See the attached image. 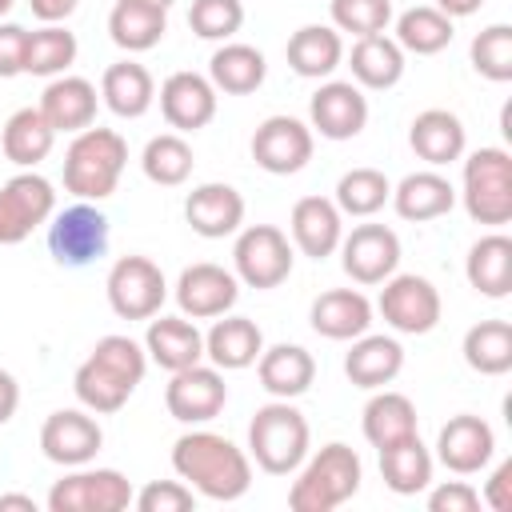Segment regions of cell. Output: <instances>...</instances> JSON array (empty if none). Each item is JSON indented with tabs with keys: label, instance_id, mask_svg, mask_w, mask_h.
I'll return each instance as SVG.
<instances>
[{
	"label": "cell",
	"instance_id": "26",
	"mask_svg": "<svg viewBox=\"0 0 512 512\" xmlns=\"http://www.w3.org/2000/svg\"><path fill=\"white\" fill-rule=\"evenodd\" d=\"M408 144H412V152L428 168H444V164H452V160L464 156L468 132H464V124H460L456 112H448V108H424V112H416V120L408 128Z\"/></svg>",
	"mask_w": 512,
	"mask_h": 512
},
{
	"label": "cell",
	"instance_id": "2",
	"mask_svg": "<svg viewBox=\"0 0 512 512\" xmlns=\"http://www.w3.org/2000/svg\"><path fill=\"white\" fill-rule=\"evenodd\" d=\"M128 164V140L116 128H100L88 124L84 132L72 136L68 152H64V188L76 200H108L124 176Z\"/></svg>",
	"mask_w": 512,
	"mask_h": 512
},
{
	"label": "cell",
	"instance_id": "11",
	"mask_svg": "<svg viewBox=\"0 0 512 512\" xmlns=\"http://www.w3.org/2000/svg\"><path fill=\"white\" fill-rule=\"evenodd\" d=\"M132 484L116 468H72L64 480L52 484L48 508L52 512H124L132 504Z\"/></svg>",
	"mask_w": 512,
	"mask_h": 512
},
{
	"label": "cell",
	"instance_id": "17",
	"mask_svg": "<svg viewBox=\"0 0 512 512\" xmlns=\"http://www.w3.org/2000/svg\"><path fill=\"white\" fill-rule=\"evenodd\" d=\"M104 444V428L88 408H60L40 428V452L60 468L92 464Z\"/></svg>",
	"mask_w": 512,
	"mask_h": 512
},
{
	"label": "cell",
	"instance_id": "8",
	"mask_svg": "<svg viewBox=\"0 0 512 512\" xmlns=\"http://www.w3.org/2000/svg\"><path fill=\"white\" fill-rule=\"evenodd\" d=\"M376 312L384 316V324L400 336H428L440 316H444V304H440V292L428 276H416V272H392L380 288V300H376Z\"/></svg>",
	"mask_w": 512,
	"mask_h": 512
},
{
	"label": "cell",
	"instance_id": "42",
	"mask_svg": "<svg viewBox=\"0 0 512 512\" xmlns=\"http://www.w3.org/2000/svg\"><path fill=\"white\" fill-rule=\"evenodd\" d=\"M192 164H196L192 144H188L180 132H160V136H152V140L144 144V152H140L144 176H148L152 184H160V188H180V184L192 176Z\"/></svg>",
	"mask_w": 512,
	"mask_h": 512
},
{
	"label": "cell",
	"instance_id": "31",
	"mask_svg": "<svg viewBox=\"0 0 512 512\" xmlns=\"http://www.w3.org/2000/svg\"><path fill=\"white\" fill-rule=\"evenodd\" d=\"M400 368H404V348H400L396 336H372V332H364V336L352 340V348L344 356V376L356 388H368V392L392 384L400 376Z\"/></svg>",
	"mask_w": 512,
	"mask_h": 512
},
{
	"label": "cell",
	"instance_id": "32",
	"mask_svg": "<svg viewBox=\"0 0 512 512\" xmlns=\"http://www.w3.org/2000/svg\"><path fill=\"white\" fill-rule=\"evenodd\" d=\"M100 100L108 104V112H116L120 120H140L152 104H156V80L144 64L136 60H116L104 68L100 76Z\"/></svg>",
	"mask_w": 512,
	"mask_h": 512
},
{
	"label": "cell",
	"instance_id": "41",
	"mask_svg": "<svg viewBox=\"0 0 512 512\" xmlns=\"http://www.w3.org/2000/svg\"><path fill=\"white\" fill-rule=\"evenodd\" d=\"M76 36L64 28V24H44L36 32H28V48H24V72L28 76H64L72 64H76Z\"/></svg>",
	"mask_w": 512,
	"mask_h": 512
},
{
	"label": "cell",
	"instance_id": "53",
	"mask_svg": "<svg viewBox=\"0 0 512 512\" xmlns=\"http://www.w3.org/2000/svg\"><path fill=\"white\" fill-rule=\"evenodd\" d=\"M76 4H80V0H28L32 16H36L40 24H64V20L76 12Z\"/></svg>",
	"mask_w": 512,
	"mask_h": 512
},
{
	"label": "cell",
	"instance_id": "49",
	"mask_svg": "<svg viewBox=\"0 0 512 512\" xmlns=\"http://www.w3.org/2000/svg\"><path fill=\"white\" fill-rule=\"evenodd\" d=\"M132 504L140 512H188V508H196V492L184 480H148L132 496Z\"/></svg>",
	"mask_w": 512,
	"mask_h": 512
},
{
	"label": "cell",
	"instance_id": "6",
	"mask_svg": "<svg viewBox=\"0 0 512 512\" xmlns=\"http://www.w3.org/2000/svg\"><path fill=\"white\" fill-rule=\"evenodd\" d=\"M296 252L276 224H248L232 244V272L248 288H280L292 276Z\"/></svg>",
	"mask_w": 512,
	"mask_h": 512
},
{
	"label": "cell",
	"instance_id": "23",
	"mask_svg": "<svg viewBox=\"0 0 512 512\" xmlns=\"http://www.w3.org/2000/svg\"><path fill=\"white\" fill-rule=\"evenodd\" d=\"M40 112H44V120L56 128V136L60 132H84L88 124H96V108H100V96H96V84L92 80H84V76H52L48 80V88H44V96H40V104H36Z\"/></svg>",
	"mask_w": 512,
	"mask_h": 512
},
{
	"label": "cell",
	"instance_id": "16",
	"mask_svg": "<svg viewBox=\"0 0 512 512\" xmlns=\"http://www.w3.org/2000/svg\"><path fill=\"white\" fill-rule=\"evenodd\" d=\"M368 124V96L352 80H324L308 100V128L324 140H352Z\"/></svg>",
	"mask_w": 512,
	"mask_h": 512
},
{
	"label": "cell",
	"instance_id": "15",
	"mask_svg": "<svg viewBox=\"0 0 512 512\" xmlns=\"http://www.w3.org/2000/svg\"><path fill=\"white\" fill-rule=\"evenodd\" d=\"M172 296L188 320H216V316L232 312V304L240 300V280L232 268L200 260V264H188L180 272Z\"/></svg>",
	"mask_w": 512,
	"mask_h": 512
},
{
	"label": "cell",
	"instance_id": "43",
	"mask_svg": "<svg viewBox=\"0 0 512 512\" xmlns=\"http://www.w3.org/2000/svg\"><path fill=\"white\" fill-rule=\"evenodd\" d=\"M72 392H76V400H80L88 412L108 416V412H120L136 388H132L128 380H120L112 368H104L100 360L88 356V360L76 368V376H72Z\"/></svg>",
	"mask_w": 512,
	"mask_h": 512
},
{
	"label": "cell",
	"instance_id": "27",
	"mask_svg": "<svg viewBox=\"0 0 512 512\" xmlns=\"http://www.w3.org/2000/svg\"><path fill=\"white\" fill-rule=\"evenodd\" d=\"M392 208L400 220L408 224H424V220H440L452 212L456 204V188L448 176H440L436 168H420V172H408L396 188H392Z\"/></svg>",
	"mask_w": 512,
	"mask_h": 512
},
{
	"label": "cell",
	"instance_id": "19",
	"mask_svg": "<svg viewBox=\"0 0 512 512\" xmlns=\"http://www.w3.org/2000/svg\"><path fill=\"white\" fill-rule=\"evenodd\" d=\"M216 100H220V92H216L212 80L200 76V72H172V76L160 84V116H164L168 128H176L180 136L208 128L212 116H216Z\"/></svg>",
	"mask_w": 512,
	"mask_h": 512
},
{
	"label": "cell",
	"instance_id": "36",
	"mask_svg": "<svg viewBox=\"0 0 512 512\" xmlns=\"http://www.w3.org/2000/svg\"><path fill=\"white\" fill-rule=\"evenodd\" d=\"M52 144H56V128L44 120L40 108H16L4 120L0 148H4V160H12L16 168H36L40 160H48Z\"/></svg>",
	"mask_w": 512,
	"mask_h": 512
},
{
	"label": "cell",
	"instance_id": "38",
	"mask_svg": "<svg viewBox=\"0 0 512 512\" xmlns=\"http://www.w3.org/2000/svg\"><path fill=\"white\" fill-rule=\"evenodd\" d=\"M168 32V12L136 4V0H116L108 12V36L124 52H148L164 40Z\"/></svg>",
	"mask_w": 512,
	"mask_h": 512
},
{
	"label": "cell",
	"instance_id": "30",
	"mask_svg": "<svg viewBox=\"0 0 512 512\" xmlns=\"http://www.w3.org/2000/svg\"><path fill=\"white\" fill-rule=\"evenodd\" d=\"M404 48L388 36V32H372V36H356L352 52H348V68H352V84L360 88H372V92H384V88H396L400 76H404Z\"/></svg>",
	"mask_w": 512,
	"mask_h": 512
},
{
	"label": "cell",
	"instance_id": "37",
	"mask_svg": "<svg viewBox=\"0 0 512 512\" xmlns=\"http://www.w3.org/2000/svg\"><path fill=\"white\" fill-rule=\"evenodd\" d=\"M432 468H436V456L424 448L420 432L400 440V444H392V448H380V476L396 496L424 492L432 484Z\"/></svg>",
	"mask_w": 512,
	"mask_h": 512
},
{
	"label": "cell",
	"instance_id": "52",
	"mask_svg": "<svg viewBox=\"0 0 512 512\" xmlns=\"http://www.w3.org/2000/svg\"><path fill=\"white\" fill-rule=\"evenodd\" d=\"M508 484H512V464L504 460V464H500V468L492 472V480L484 484V496H480V500H484L488 508H496V512H508V508H512V496H508Z\"/></svg>",
	"mask_w": 512,
	"mask_h": 512
},
{
	"label": "cell",
	"instance_id": "25",
	"mask_svg": "<svg viewBox=\"0 0 512 512\" xmlns=\"http://www.w3.org/2000/svg\"><path fill=\"white\" fill-rule=\"evenodd\" d=\"M264 352V332L248 316H216V324L204 332V356L220 372H240L252 368Z\"/></svg>",
	"mask_w": 512,
	"mask_h": 512
},
{
	"label": "cell",
	"instance_id": "54",
	"mask_svg": "<svg viewBox=\"0 0 512 512\" xmlns=\"http://www.w3.org/2000/svg\"><path fill=\"white\" fill-rule=\"evenodd\" d=\"M16 408H20V384L8 368H0V424H8L16 416Z\"/></svg>",
	"mask_w": 512,
	"mask_h": 512
},
{
	"label": "cell",
	"instance_id": "5",
	"mask_svg": "<svg viewBox=\"0 0 512 512\" xmlns=\"http://www.w3.org/2000/svg\"><path fill=\"white\" fill-rule=\"evenodd\" d=\"M464 212L476 224L500 228L512 220V156L508 148H476L464 160Z\"/></svg>",
	"mask_w": 512,
	"mask_h": 512
},
{
	"label": "cell",
	"instance_id": "51",
	"mask_svg": "<svg viewBox=\"0 0 512 512\" xmlns=\"http://www.w3.org/2000/svg\"><path fill=\"white\" fill-rule=\"evenodd\" d=\"M24 48H28V28L0 20V80L24 76Z\"/></svg>",
	"mask_w": 512,
	"mask_h": 512
},
{
	"label": "cell",
	"instance_id": "4",
	"mask_svg": "<svg viewBox=\"0 0 512 512\" xmlns=\"http://www.w3.org/2000/svg\"><path fill=\"white\" fill-rule=\"evenodd\" d=\"M312 448V428L292 400H268L252 412L248 456L268 476H292Z\"/></svg>",
	"mask_w": 512,
	"mask_h": 512
},
{
	"label": "cell",
	"instance_id": "29",
	"mask_svg": "<svg viewBox=\"0 0 512 512\" xmlns=\"http://www.w3.org/2000/svg\"><path fill=\"white\" fill-rule=\"evenodd\" d=\"M288 68L304 80H328L344 64V36L332 24H304L284 44Z\"/></svg>",
	"mask_w": 512,
	"mask_h": 512
},
{
	"label": "cell",
	"instance_id": "28",
	"mask_svg": "<svg viewBox=\"0 0 512 512\" xmlns=\"http://www.w3.org/2000/svg\"><path fill=\"white\" fill-rule=\"evenodd\" d=\"M256 376H260V388L272 396V400H296L312 388L316 380V360L308 348L300 344H272L260 352L256 360Z\"/></svg>",
	"mask_w": 512,
	"mask_h": 512
},
{
	"label": "cell",
	"instance_id": "20",
	"mask_svg": "<svg viewBox=\"0 0 512 512\" xmlns=\"http://www.w3.org/2000/svg\"><path fill=\"white\" fill-rule=\"evenodd\" d=\"M184 220L196 236L224 240V236L240 232V224H244V196L232 184H220V180L196 184L184 200Z\"/></svg>",
	"mask_w": 512,
	"mask_h": 512
},
{
	"label": "cell",
	"instance_id": "24",
	"mask_svg": "<svg viewBox=\"0 0 512 512\" xmlns=\"http://www.w3.org/2000/svg\"><path fill=\"white\" fill-rule=\"evenodd\" d=\"M144 352L164 372H180V368L204 360V332L184 312L180 316H160L156 312L148 320V332H144Z\"/></svg>",
	"mask_w": 512,
	"mask_h": 512
},
{
	"label": "cell",
	"instance_id": "47",
	"mask_svg": "<svg viewBox=\"0 0 512 512\" xmlns=\"http://www.w3.org/2000/svg\"><path fill=\"white\" fill-rule=\"evenodd\" d=\"M328 16L336 32L372 36L392 24V0H328Z\"/></svg>",
	"mask_w": 512,
	"mask_h": 512
},
{
	"label": "cell",
	"instance_id": "55",
	"mask_svg": "<svg viewBox=\"0 0 512 512\" xmlns=\"http://www.w3.org/2000/svg\"><path fill=\"white\" fill-rule=\"evenodd\" d=\"M432 8H440L448 20H464V16H476L484 8V0H436Z\"/></svg>",
	"mask_w": 512,
	"mask_h": 512
},
{
	"label": "cell",
	"instance_id": "7",
	"mask_svg": "<svg viewBox=\"0 0 512 512\" xmlns=\"http://www.w3.org/2000/svg\"><path fill=\"white\" fill-rule=\"evenodd\" d=\"M48 252L64 268H88L108 252V216L92 200H76L48 220Z\"/></svg>",
	"mask_w": 512,
	"mask_h": 512
},
{
	"label": "cell",
	"instance_id": "48",
	"mask_svg": "<svg viewBox=\"0 0 512 512\" xmlns=\"http://www.w3.org/2000/svg\"><path fill=\"white\" fill-rule=\"evenodd\" d=\"M88 356L100 360L104 368H112V372H116L120 380H128L132 388H136V384L144 380V372H148V352H144V344H136L132 336H120V332L100 336Z\"/></svg>",
	"mask_w": 512,
	"mask_h": 512
},
{
	"label": "cell",
	"instance_id": "56",
	"mask_svg": "<svg viewBox=\"0 0 512 512\" xmlns=\"http://www.w3.org/2000/svg\"><path fill=\"white\" fill-rule=\"evenodd\" d=\"M8 508L36 512V500H32V496H20V492H4V496H0V512H8Z\"/></svg>",
	"mask_w": 512,
	"mask_h": 512
},
{
	"label": "cell",
	"instance_id": "50",
	"mask_svg": "<svg viewBox=\"0 0 512 512\" xmlns=\"http://www.w3.org/2000/svg\"><path fill=\"white\" fill-rule=\"evenodd\" d=\"M428 508L432 512H476L480 508V492L468 480H444L428 492Z\"/></svg>",
	"mask_w": 512,
	"mask_h": 512
},
{
	"label": "cell",
	"instance_id": "35",
	"mask_svg": "<svg viewBox=\"0 0 512 512\" xmlns=\"http://www.w3.org/2000/svg\"><path fill=\"white\" fill-rule=\"evenodd\" d=\"M464 276L468 284L488 296V300H504L512 292V240L504 232H488L468 248L464 260Z\"/></svg>",
	"mask_w": 512,
	"mask_h": 512
},
{
	"label": "cell",
	"instance_id": "46",
	"mask_svg": "<svg viewBox=\"0 0 512 512\" xmlns=\"http://www.w3.org/2000/svg\"><path fill=\"white\" fill-rule=\"evenodd\" d=\"M244 24V4L240 0H192L188 8V28L200 40H232Z\"/></svg>",
	"mask_w": 512,
	"mask_h": 512
},
{
	"label": "cell",
	"instance_id": "18",
	"mask_svg": "<svg viewBox=\"0 0 512 512\" xmlns=\"http://www.w3.org/2000/svg\"><path fill=\"white\" fill-rule=\"evenodd\" d=\"M496 456V432L484 416L460 412L452 416L436 436V460L456 476H476Z\"/></svg>",
	"mask_w": 512,
	"mask_h": 512
},
{
	"label": "cell",
	"instance_id": "14",
	"mask_svg": "<svg viewBox=\"0 0 512 512\" xmlns=\"http://www.w3.org/2000/svg\"><path fill=\"white\" fill-rule=\"evenodd\" d=\"M340 264L352 284H384L400 268V236L388 224H356L348 236H340Z\"/></svg>",
	"mask_w": 512,
	"mask_h": 512
},
{
	"label": "cell",
	"instance_id": "57",
	"mask_svg": "<svg viewBox=\"0 0 512 512\" xmlns=\"http://www.w3.org/2000/svg\"><path fill=\"white\" fill-rule=\"evenodd\" d=\"M136 4H148V8H160V12H168L176 0H136Z\"/></svg>",
	"mask_w": 512,
	"mask_h": 512
},
{
	"label": "cell",
	"instance_id": "21",
	"mask_svg": "<svg viewBox=\"0 0 512 512\" xmlns=\"http://www.w3.org/2000/svg\"><path fill=\"white\" fill-rule=\"evenodd\" d=\"M288 232H292V244H296L308 260H328V256L340 248L344 216H340L336 200H328V196H300V200L292 204Z\"/></svg>",
	"mask_w": 512,
	"mask_h": 512
},
{
	"label": "cell",
	"instance_id": "58",
	"mask_svg": "<svg viewBox=\"0 0 512 512\" xmlns=\"http://www.w3.org/2000/svg\"><path fill=\"white\" fill-rule=\"evenodd\" d=\"M12 4H16V0H0V20H4L8 12H12Z\"/></svg>",
	"mask_w": 512,
	"mask_h": 512
},
{
	"label": "cell",
	"instance_id": "13",
	"mask_svg": "<svg viewBox=\"0 0 512 512\" xmlns=\"http://www.w3.org/2000/svg\"><path fill=\"white\" fill-rule=\"evenodd\" d=\"M312 148H316V132L304 120L284 116V112L260 120L252 132V160H256V168H264L272 176L300 172L312 160Z\"/></svg>",
	"mask_w": 512,
	"mask_h": 512
},
{
	"label": "cell",
	"instance_id": "45",
	"mask_svg": "<svg viewBox=\"0 0 512 512\" xmlns=\"http://www.w3.org/2000/svg\"><path fill=\"white\" fill-rule=\"evenodd\" d=\"M468 60L484 80L508 84L512 80V24H488L484 32H476Z\"/></svg>",
	"mask_w": 512,
	"mask_h": 512
},
{
	"label": "cell",
	"instance_id": "1",
	"mask_svg": "<svg viewBox=\"0 0 512 512\" xmlns=\"http://www.w3.org/2000/svg\"><path fill=\"white\" fill-rule=\"evenodd\" d=\"M172 472L196 496L220 504H232L252 488V456L208 428H192L172 444Z\"/></svg>",
	"mask_w": 512,
	"mask_h": 512
},
{
	"label": "cell",
	"instance_id": "9",
	"mask_svg": "<svg viewBox=\"0 0 512 512\" xmlns=\"http://www.w3.org/2000/svg\"><path fill=\"white\" fill-rule=\"evenodd\" d=\"M108 304L120 320H152L168 300V280L148 256H120L104 280Z\"/></svg>",
	"mask_w": 512,
	"mask_h": 512
},
{
	"label": "cell",
	"instance_id": "40",
	"mask_svg": "<svg viewBox=\"0 0 512 512\" xmlns=\"http://www.w3.org/2000/svg\"><path fill=\"white\" fill-rule=\"evenodd\" d=\"M452 36H456V28H452V20H448L440 8L416 4V8H408V12L396 16V36H392V40H396L404 52L436 56V52H444V48L452 44Z\"/></svg>",
	"mask_w": 512,
	"mask_h": 512
},
{
	"label": "cell",
	"instance_id": "33",
	"mask_svg": "<svg viewBox=\"0 0 512 512\" xmlns=\"http://www.w3.org/2000/svg\"><path fill=\"white\" fill-rule=\"evenodd\" d=\"M360 428H364V440L380 452V448H392L408 436L420 432V420H416V404L404 396V392H392V388H376V396L364 404V416H360Z\"/></svg>",
	"mask_w": 512,
	"mask_h": 512
},
{
	"label": "cell",
	"instance_id": "10",
	"mask_svg": "<svg viewBox=\"0 0 512 512\" xmlns=\"http://www.w3.org/2000/svg\"><path fill=\"white\" fill-rule=\"evenodd\" d=\"M56 212V188L36 168L0 184V244H24Z\"/></svg>",
	"mask_w": 512,
	"mask_h": 512
},
{
	"label": "cell",
	"instance_id": "12",
	"mask_svg": "<svg viewBox=\"0 0 512 512\" xmlns=\"http://www.w3.org/2000/svg\"><path fill=\"white\" fill-rule=\"evenodd\" d=\"M224 404H228L224 372L216 364H204V360L172 372V380L164 388V408L180 424H208L224 412Z\"/></svg>",
	"mask_w": 512,
	"mask_h": 512
},
{
	"label": "cell",
	"instance_id": "22",
	"mask_svg": "<svg viewBox=\"0 0 512 512\" xmlns=\"http://www.w3.org/2000/svg\"><path fill=\"white\" fill-rule=\"evenodd\" d=\"M372 312L376 308L360 288H328L312 300L308 320H312V332L324 340H356L372 328Z\"/></svg>",
	"mask_w": 512,
	"mask_h": 512
},
{
	"label": "cell",
	"instance_id": "39",
	"mask_svg": "<svg viewBox=\"0 0 512 512\" xmlns=\"http://www.w3.org/2000/svg\"><path fill=\"white\" fill-rule=\"evenodd\" d=\"M464 364L480 376H504L512 372V324L508 320H480L464 332Z\"/></svg>",
	"mask_w": 512,
	"mask_h": 512
},
{
	"label": "cell",
	"instance_id": "34",
	"mask_svg": "<svg viewBox=\"0 0 512 512\" xmlns=\"http://www.w3.org/2000/svg\"><path fill=\"white\" fill-rule=\"evenodd\" d=\"M264 76H268L264 52L252 44H240V40H224L208 60V80L224 96H248L264 84Z\"/></svg>",
	"mask_w": 512,
	"mask_h": 512
},
{
	"label": "cell",
	"instance_id": "44",
	"mask_svg": "<svg viewBox=\"0 0 512 512\" xmlns=\"http://www.w3.org/2000/svg\"><path fill=\"white\" fill-rule=\"evenodd\" d=\"M392 196V180L380 172V168H352L336 180V208L340 216H356V220H368L376 216Z\"/></svg>",
	"mask_w": 512,
	"mask_h": 512
},
{
	"label": "cell",
	"instance_id": "3",
	"mask_svg": "<svg viewBox=\"0 0 512 512\" xmlns=\"http://www.w3.org/2000/svg\"><path fill=\"white\" fill-rule=\"evenodd\" d=\"M296 472L300 476L288 488L292 512H332V508L348 504L364 480V464H360L356 448H348L340 440L324 444L316 456H304V464Z\"/></svg>",
	"mask_w": 512,
	"mask_h": 512
}]
</instances>
